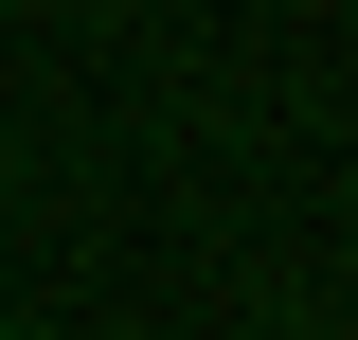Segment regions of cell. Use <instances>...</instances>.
Wrapping results in <instances>:
<instances>
[]
</instances>
